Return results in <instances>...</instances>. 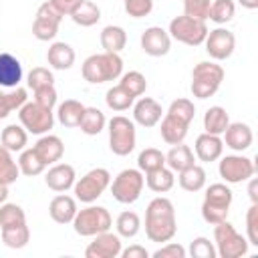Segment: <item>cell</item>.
Instances as JSON below:
<instances>
[{
  "mask_svg": "<svg viewBox=\"0 0 258 258\" xmlns=\"http://www.w3.org/2000/svg\"><path fill=\"white\" fill-rule=\"evenodd\" d=\"M177 232L175 222V208L171 200L159 196L149 202L145 210V236L151 242H169Z\"/></svg>",
  "mask_w": 258,
  "mask_h": 258,
  "instance_id": "obj_1",
  "label": "cell"
},
{
  "mask_svg": "<svg viewBox=\"0 0 258 258\" xmlns=\"http://www.w3.org/2000/svg\"><path fill=\"white\" fill-rule=\"evenodd\" d=\"M81 73H83V79L91 85L109 83L123 75V58L119 56V52L103 50L99 54H91L89 58H85Z\"/></svg>",
  "mask_w": 258,
  "mask_h": 258,
  "instance_id": "obj_2",
  "label": "cell"
},
{
  "mask_svg": "<svg viewBox=\"0 0 258 258\" xmlns=\"http://www.w3.org/2000/svg\"><path fill=\"white\" fill-rule=\"evenodd\" d=\"M232 198H234L232 189L226 183H212L206 189V196L202 202V218L212 226L228 220Z\"/></svg>",
  "mask_w": 258,
  "mask_h": 258,
  "instance_id": "obj_3",
  "label": "cell"
},
{
  "mask_svg": "<svg viewBox=\"0 0 258 258\" xmlns=\"http://www.w3.org/2000/svg\"><path fill=\"white\" fill-rule=\"evenodd\" d=\"M224 81V69L216 62H198L191 71V95L196 99H208L216 95Z\"/></svg>",
  "mask_w": 258,
  "mask_h": 258,
  "instance_id": "obj_4",
  "label": "cell"
},
{
  "mask_svg": "<svg viewBox=\"0 0 258 258\" xmlns=\"http://www.w3.org/2000/svg\"><path fill=\"white\" fill-rule=\"evenodd\" d=\"M169 36L181 44H187V46H200L206 36H208V24L206 20H200V18H191L187 14H181V16H175L171 22H169V28H167Z\"/></svg>",
  "mask_w": 258,
  "mask_h": 258,
  "instance_id": "obj_5",
  "label": "cell"
},
{
  "mask_svg": "<svg viewBox=\"0 0 258 258\" xmlns=\"http://www.w3.org/2000/svg\"><path fill=\"white\" fill-rule=\"evenodd\" d=\"M73 228L79 236H95L101 232H107L113 224L111 214L103 206H87L83 210H77V216L73 218Z\"/></svg>",
  "mask_w": 258,
  "mask_h": 258,
  "instance_id": "obj_6",
  "label": "cell"
},
{
  "mask_svg": "<svg viewBox=\"0 0 258 258\" xmlns=\"http://www.w3.org/2000/svg\"><path fill=\"white\" fill-rule=\"evenodd\" d=\"M214 242L216 254L222 258H240L248 252V240L242 234H238L228 220L214 226Z\"/></svg>",
  "mask_w": 258,
  "mask_h": 258,
  "instance_id": "obj_7",
  "label": "cell"
},
{
  "mask_svg": "<svg viewBox=\"0 0 258 258\" xmlns=\"http://www.w3.org/2000/svg\"><path fill=\"white\" fill-rule=\"evenodd\" d=\"M135 141H137L135 123L123 115H115L109 121V149L115 155L125 157L135 149Z\"/></svg>",
  "mask_w": 258,
  "mask_h": 258,
  "instance_id": "obj_8",
  "label": "cell"
},
{
  "mask_svg": "<svg viewBox=\"0 0 258 258\" xmlns=\"http://www.w3.org/2000/svg\"><path fill=\"white\" fill-rule=\"evenodd\" d=\"M111 183V173L105 167H95L87 171L79 181H75V198L83 204H93L97 198L103 196V191Z\"/></svg>",
  "mask_w": 258,
  "mask_h": 258,
  "instance_id": "obj_9",
  "label": "cell"
},
{
  "mask_svg": "<svg viewBox=\"0 0 258 258\" xmlns=\"http://www.w3.org/2000/svg\"><path fill=\"white\" fill-rule=\"evenodd\" d=\"M18 119H20V125L28 133H34V135H44L54 125V113H52V109L40 107L36 101H26L18 109Z\"/></svg>",
  "mask_w": 258,
  "mask_h": 258,
  "instance_id": "obj_10",
  "label": "cell"
},
{
  "mask_svg": "<svg viewBox=\"0 0 258 258\" xmlns=\"http://www.w3.org/2000/svg\"><path fill=\"white\" fill-rule=\"evenodd\" d=\"M111 185V194L119 204H133L139 200L143 185H145V177L141 173V169H123L121 173H117V177L113 179Z\"/></svg>",
  "mask_w": 258,
  "mask_h": 258,
  "instance_id": "obj_11",
  "label": "cell"
},
{
  "mask_svg": "<svg viewBox=\"0 0 258 258\" xmlns=\"http://www.w3.org/2000/svg\"><path fill=\"white\" fill-rule=\"evenodd\" d=\"M218 171H220V177L226 183H242V181H248L254 175L256 165L250 157L226 155V157H222V161L218 165Z\"/></svg>",
  "mask_w": 258,
  "mask_h": 258,
  "instance_id": "obj_12",
  "label": "cell"
},
{
  "mask_svg": "<svg viewBox=\"0 0 258 258\" xmlns=\"http://www.w3.org/2000/svg\"><path fill=\"white\" fill-rule=\"evenodd\" d=\"M60 20H62V14L50 2H44L36 10L34 22H32V34L38 40H52L58 32Z\"/></svg>",
  "mask_w": 258,
  "mask_h": 258,
  "instance_id": "obj_13",
  "label": "cell"
},
{
  "mask_svg": "<svg viewBox=\"0 0 258 258\" xmlns=\"http://www.w3.org/2000/svg\"><path fill=\"white\" fill-rule=\"evenodd\" d=\"M204 42H206V52L214 60H226V58H230L232 52H234V48H236V36L228 28L210 30Z\"/></svg>",
  "mask_w": 258,
  "mask_h": 258,
  "instance_id": "obj_14",
  "label": "cell"
},
{
  "mask_svg": "<svg viewBox=\"0 0 258 258\" xmlns=\"http://www.w3.org/2000/svg\"><path fill=\"white\" fill-rule=\"evenodd\" d=\"M121 236L113 232H101L93 236V242L87 246L85 256L87 258H117L121 254Z\"/></svg>",
  "mask_w": 258,
  "mask_h": 258,
  "instance_id": "obj_15",
  "label": "cell"
},
{
  "mask_svg": "<svg viewBox=\"0 0 258 258\" xmlns=\"http://www.w3.org/2000/svg\"><path fill=\"white\" fill-rule=\"evenodd\" d=\"M141 48L149 56H163L171 48V36L161 26H149L141 34Z\"/></svg>",
  "mask_w": 258,
  "mask_h": 258,
  "instance_id": "obj_16",
  "label": "cell"
},
{
  "mask_svg": "<svg viewBox=\"0 0 258 258\" xmlns=\"http://www.w3.org/2000/svg\"><path fill=\"white\" fill-rule=\"evenodd\" d=\"M163 109L161 105L151 97H141L133 105V121L141 127H155L161 121Z\"/></svg>",
  "mask_w": 258,
  "mask_h": 258,
  "instance_id": "obj_17",
  "label": "cell"
},
{
  "mask_svg": "<svg viewBox=\"0 0 258 258\" xmlns=\"http://www.w3.org/2000/svg\"><path fill=\"white\" fill-rule=\"evenodd\" d=\"M75 167L69 165V163H52V167L46 171L44 175V181L48 185V189L60 194V191H67L75 185Z\"/></svg>",
  "mask_w": 258,
  "mask_h": 258,
  "instance_id": "obj_18",
  "label": "cell"
},
{
  "mask_svg": "<svg viewBox=\"0 0 258 258\" xmlns=\"http://www.w3.org/2000/svg\"><path fill=\"white\" fill-rule=\"evenodd\" d=\"M222 135H224L226 147H230L232 151H240V153L246 151L254 141V133H252L250 125L240 123V121L238 123H230Z\"/></svg>",
  "mask_w": 258,
  "mask_h": 258,
  "instance_id": "obj_19",
  "label": "cell"
},
{
  "mask_svg": "<svg viewBox=\"0 0 258 258\" xmlns=\"http://www.w3.org/2000/svg\"><path fill=\"white\" fill-rule=\"evenodd\" d=\"M194 147H196V157L200 161H206V163L220 159L222 153H224V141H222V137L220 135H212V133L198 135Z\"/></svg>",
  "mask_w": 258,
  "mask_h": 258,
  "instance_id": "obj_20",
  "label": "cell"
},
{
  "mask_svg": "<svg viewBox=\"0 0 258 258\" xmlns=\"http://www.w3.org/2000/svg\"><path fill=\"white\" fill-rule=\"evenodd\" d=\"M34 151L38 153V157L46 163V165H52L56 161H60L62 153H64V143L60 141V137L56 135H42L36 143H34Z\"/></svg>",
  "mask_w": 258,
  "mask_h": 258,
  "instance_id": "obj_21",
  "label": "cell"
},
{
  "mask_svg": "<svg viewBox=\"0 0 258 258\" xmlns=\"http://www.w3.org/2000/svg\"><path fill=\"white\" fill-rule=\"evenodd\" d=\"M48 214L56 224H71L77 216V200L67 194H58L50 200Z\"/></svg>",
  "mask_w": 258,
  "mask_h": 258,
  "instance_id": "obj_22",
  "label": "cell"
},
{
  "mask_svg": "<svg viewBox=\"0 0 258 258\" xmlns=\"http://www.w3.org/2000/svg\"><path fill=\"white\" fill-rule=\"evenodd\" d=\"M22 81V64L10 52H0V87L14 89Z\"/></svg>",
  "mask_w": 258,
  "mask_h": 258,
  "instance_id": "obj_23",
  "label": "cell"
},
{
  "mask_svg": "<svg viewBox=\"0 0 258 258\" xmlns=\"http://www.w3.org/2000/svg\"><path fill=\"white\" fill-rule=\"evenodd\" d=\"M187 129H189V123L165 113V117L161 119V127H159V133H161V139L169 145H177V143H183V139L187 137Z\"/></svg>",
  "mask_w": 258,
  "mask_h": 258,
  "instance_id": "obj_24",
  "label": "cell"
},
{
  "mask_svg": "<svg viewBox=\"0 0 258 258\" xmlns=\"http://www.w3.org/2000/svg\"><path fill=\"white\" fill-rule=\"evenodd\" d=\"M46 60L56 71H67L75 64V50L67 42H52L46 52Z\"/></svg>",
  "mask_w": 258,
  "mask_h": 258,
  "instance_id": "obj_25",
  "label": "cell"
},
{
  "mask_svg": "<svg viewBox=\"0 0 258 258\" xmlns=\"http://www.w3.org/2000/svg\"><path fill=\"white\" fill-rule=\"evenodd\" d=\"M196 163V155H194V151L187 147V145H183V143H177V145H173L167 153H165V165L171 169V171H183V169H187L189 165H194Z\"/></svg>",
  "mask_w": 258,
  "mask_h": 258,
  "instance_id": "obj_26",
  "label": "cell"
},
{
  "mask_svg": "<svg viewBox=\"0 0 258 258\" xmlns=\"http://www.w3.org/2000/svg\"><path fill=\"white\" fill-rule=\"evenodd\" d=\"M26 143H28V131L22 125L12 123V125L4 127L2 133H0V145L6 147L12 153L14 151H22L26 147Z\"/></svg>",
  "mask_w": 258,
  "mask_h": 258,
  "instance_id": "obj_27",
  "label": "cell"
},
{
  "mask_svg": "<svg viewBox=\"0 0 258 258\" xmlns=\"http://www.w3.org/2000/svg\"><path fill=\"white\" fill-rule=\"evenodd\" d=\"M83 113H85V105L81 101H77V99H67L56 109V117H58L60 125L71 127V129L73 127H79Z\"/></svg>",
  "mask_w": 258,
  "mask_h": 258,
  "instance_id": "obj_28",
  "label": "cell"
},
{
  "mask_svg": "<svg viewBox=\"0 0 258 258\" xmlns=\"http://www.w3.org/2000/svg\"><path fill=\"white\" fill-rule=\"evenodd\" d=\"M99 40H101V46H103L105 52H121L127 44V32L121 26L109 24L101 30Z\"/></svg>",
  "mask_w": 258,
  "mask_h": 258,
  "instance_id": "obj_29",
  "label": "cell"
},
{
  "mask_svg": "<svg viewBox=\"0 0 258 258\" xmlns=\"http://www.w3.org/2000/svg\"><path fill=\"white\" fill-rule=\"evenodd\" d=\"M145 183L151 191L155 194H165L173 187L175 183V177H173V171L169 167H159V169H153V171H147L145 173Z\"/></svg>",
  "mask_w": 258,
  "mask_h": 258,
  "instance_id": "obj_30",
  "label": "cell"
},
{
  "mask_svg": "<svg viewBox=\"0 0 258 258\" xmlns=\"http://www.w3.org/2000/svg\"><path fill=\"white\" fill-rule=\"evenodd\" d=\"M228 125H230V117H228L224 107L214 105V107H210L206 111V115H204V129H206V133L222 135Z\"/></svg>",
  "mask_w": 258,
  "mask_h": 258,
  "instance_id": "obj_31",
  "label": "cell"
},
{
  "mask_svg": "<svg viewBox=\"0 0 258 258\" xmlns=\"http://www.w3.org/2000/svg\"><path fill=\"white\" fill-rule=\"evenodd\" d=\"M0 232H2V242H4L8 248H12V250L24 248V246L28 244V240H30V230H28L26 222L0 228Z\"/></svg>",
  "mask_w": 258,
  "mask_h": 258,
  "instance_id": "obj_32",
  "label": "cell"
},
{
  "mask_svg": "<svg viewBox=\"0 0 258 258\" xmlns=\"http://www.w3.org/2000/svg\"><path fill=\"white\" fill-rule=\"evenodd\" d=\"M107 125V119H105V113L97 107H85V113L81 117V131L85 135H99Z\"/></svg>",
  "mask_w": 258,
  "mask_h": 258,
  "instance_id": "obj_33",
  "label": "cell"
},
{
  "mask_svg": "<svg viewBox=\"0 0 258 258\" xmlns=\"http://www.w3.org/2000/svg\"><path fill=\"white\" fill-rule=\"evenodd\" d=\"M177 181H179V187L185 189V191H191V194L194 191H200L206 185V169L202 165H196L194 163L187 169L179 171Z\"/></svg>",
  "mask_w": 258,
  "mask_h": 258,
  "instance_id": "obj_34",
  "label": "cell"
},
{
  "mask_svg": "<svg viewBox=\"0 0 258 258\" xmlns=\"http://www.w3.org/2000/svg\"><path fill=\"white\" fill-rule=\"evenodd\" d=\"M28 101V93L22 87H14L10 93L0 91V119H6L12 111H18Z\"/></svg>",
  "mask_w": 258,
  "mask_h": 258,
  "instance_id": "obj_35",
  "label": "cell"
},
{
  "mask_svg": "<svg viewBox=\"0 0 258 258\" xmlns=\"http://www.w3.org/2000/svg\"><path fill=\"white\" fill-rule=\"evenodd\" d=\"M71 18H73L75 24L87 28V26H93V24H97V22L101 20V8H99L95 2H91V0H83V2L73 10Z\"/></svg>",
  "mask_w": 258,
  "mask_h": 258,
  "instance_id": "obj_36",
  "label": "cell"
},
{
  "mask_svg": "<svg viewBox=\"0 0 258 258\" xmlns=\"http://www.w3.org/2000/svg\"><path fill=\"white\" fill-rule=\"evenodd\" d=\"M46 163L38 157V153L34 151V147L30 149H22L20 157H18V169L20 173H24L26 177H34V175H40L44 171Z\"/></svg>",
  "mask_w": 258,
  "mask_h": 258,
  "instance_id": "obj_37",
  "label": "cell"
},
{
  "mask_svg": "<svg viewBox=\"0 0 258 258\" xmlns=\"http://www.w3.org/2000/svg\"><path fill=\"white\" fill-rule=\"evenodd\" d=\"M115 228H117V234L121 238H133L139 234L141 230V220L135 212L131 210H125L117 216V222H115Z\"/></svg>",
  "mask_w": 258,
  "mask_h": 258,
  "instance_id": "obj_38",
  "label": "cell"
},
{
  "mask_svg": "<svg viewBox=\"0 0 258 258\" xmlns=\"http://www.w3.org/2000/svg\"><path fill=\"white\" fill-rule=\"evenodd\" d=\"M18 175H20V169L12 157V151H8L6 147L0 145V181L10 185L18 179Z\"/></svg>",
  "mask_w": 258,
  "mask_h": 258,
  "instance_id": "obj_39",
  "label": "cell"
},
{
  "mask_svg": "<svg viewBox=\"0 0 258 258\" xmlns=\"http://www.w3.org/2000/svg\"><path fill=\"white\" fill-rule=\"evenodd\" d=\"M133 97L121 87V85H115V87H111L109 91H107V95H105V103H107V107L109 109H113V111H127L131 105H133Z\"/></svg>",
  "mask_w": 258,
  "mask_h": 258,
  "instance_id": "obj_40",
  "label": "cell"
},
{
  "mask_svg": "<svg viewBox=\"0 0 258 258\" xmlns=\"http://www.w3.org/2000/svg\"><path fill=\"white\" fill-rule=\"evenodd\" d=\"M236 14V4L232 0H214L210 4V14L208 18L216 24H226L234 18Z\"/></svg>",
  "mask_w": 258,
  "mask_h": 258,
  "instance_id": "obj_41",
  "label": "cell"
},
{
  "mask_svg": "<svg viewBox=\"0 0 258 258\" xmlns=\"http://www.w3.org/2000/svg\"><path fill=\"white\" fill-rule=\"evenodd\" d=\"M119 85H121L133 99L141 97V95L145 93V89H147V81H145V77H143L139 71H129V73L121 75Z\"/></svg>",
  "mask_w": 258,
  "mask_h": 258,
  "instance_id": "obj_42",
  "label": "cell"
},
{
  "mask_svg": "<svg viewBox=\"0 0 258 258\" xmlns=\"http://www.w3.org/2000/svg\"><path fill=\"white\" fill-rule=\"evenodd\" d=\"M137 165H139V169L145 171V173H147V171H153V169H159V167L165 165V153H161V151L155 149V147H147V149H143V151L139 153Z\"/></svg>",
  "mask_w": 258,
  "mask_h": 258,
  "instance_id": "obj_43",
  "label": "cell"
},
{
  "mask_svg": "<svg viewBox=\"0 0 258 258\" xmlns=\"http://www.w3.org/2000/svg\"><path fill=\"white\" fill-rule=\"evenodd\" d=\"M26 222V214L18 204H0V228Z\"/></svg>",
  "mask_w": 258,
  "mask_h": 258,
  "instance_id": "obj_44",
  "label": "cell"
},
{
  "mask_svg": "<svg viewBox=\"0 0 258 258\" xmlns=\"http://www.w3.org/2000/svg\"><path fill=\"white\" fill-rule=\"evenodd\" d=\"M167 113L177 117V119H181V121H185V123H191V119L196 115V107H194V103L189 99H175V101H171Z\"/></svg>",
  "mask_w": 258,
  "mask_h": 258,
  "instance_id": "obj_45",
  "label": "cell"
},
{
  "mask_svg": "<svg viewBox=\"0 0 258 258\" xmlns=\"http://www.w3.org/2000/svg\"><path fill=\"white\" fill-rule=\"evenodd\" d=\"M26 83H28V89L36 91V89H40V87L54 85V77H52V73H50L48 69H44V67H34V69L28 73Z\"/></svg>",
  "mask_w": 258,
  "mask_h": 258,
  "instance_id": "obj_46",
  "label": "cell"
},
{
  "mask_svg": "<svg viewBox=\"0 0 258 258\" xmlns=\"http://www.w3.org/2000/svg\"><path fill=\"white\" fill-rule=\"evenodd\" d=\"M189 254H191L194 258H216V256H218V254H216V246H214L208 238H204V236L191 240V244H189Z\"/></svg>",
  "mask_w": 258,
  "mask_h": 258,
  "instance_id": "obj_47",
  "label": "cell"
},
{
  "mask_svg": "<svg viewBox=\"0 0 258 258\" xmlns=\"http://www.w3.org/2000/svg\"><path fill=\"white\" fill-rule=\"evenodd\" d=\"M212 0H183V14L200 20H208Z\"/></svg>",
  "mask_w": 258,
  "mask_h": 258,
  "instance_id": "obj_48",
  "label": "cell"
},
{
  "mask_svg": "<svg viewBox=\"0 0 258 258\" xmlns=\"http://www.w3.org/2000/svg\"><path fill=\"white\" fill-rule=\"evenodd\" d=\"M246 236L248 244L258 248V204H252L246 212Z\"/></svg>",
  "mask_w": 258,
  "mask_h": 258,
  "instance_id": "obj_49",
  "label": "cell"
},
{
  "mask_svg": "<svg viewBox=\"0 0 258 258\" xmlns=\"http://www.w3.org/2000/svg\"><path fill=\"white\" fill-rule=\"evenodd\" d=\"M123 6L131 18H143L153 10V0H123Z\"/></svg>",
  "mask_w": 258,
  "mask_h": 258,
  "instance_id": "obj_50",
  "label": "cell"
},
{
  "mask_svg": "<svg viewBox=\"0 0 258 258\" xmlns=\"http://www.w3.org/2000/svg\"><path fill=\"white\" fill-rule=\"evenodd\" d=\"M34 101L40 105V107H46V109H52L56 105V89L54 85H46V87H40L34 91Z\"/></svg>",
  "mask_w": 258,
  "mask_h": 258,
  "instance_id": "obj_51",
  "label": "cell"
},
{
  "mask_svg": "<svg viewBox=\"0 0 258 258\" xmlns=\"http://www.w3.org/2000/svg\"><path fill=\"white\" fill-rule=\"evenodd\" d=\"M185 248L177 242H165V246H161L159 250L153 252V258H185Z\"/></svg>",
  "mask_w": 258,
  "mask_h": 258,
  "instance_id": "obj_52",
  "label": "cell"
},
{
  "mask_svg": "<svg viewBox=\"0 0 258 258\" xmlns=\"http://www.w3.org/2000/svg\"><path fill=\"white\" fill-rule=\"evenodd\" d=\"M62 16H71L73 14V10L83 2V0H48Z\"/></svg>",
  "mask_w": 258,
  "mask_h": 258,
  "instance_id": "obj_53",
  "label": "cell"
},
{
  "mask_svg": "<svg viewBox=\"0 0 258 258\" xmlns=\"http://www.w3.org/2000/svg\"><path fill=\"white\" fill-rule=\"evenodd\" d=\"M119 256H123V258H147V256H149V252H147L143 246H139V244H131L129 248L121 250V254H119Z\"/></svg>",
  "mask_w": 258,
  "mask_h": 258,
  "instance_id": "obj_54",
  "label": "cell"
},
{
  "mask_svg": "<svg viewBox=\"0 0 258 258\" xmlns=\"http://www.w3.org/2000/svg\"><path fill=\"white\" fill-rule=\"evenodd\" d=\"M248 196L252 200V204H258V181L254 177H250V183H248Z\"/></svg>",
  "mask_w": 258,
  "mask_h": 258,
  "instance_id": "obj_55",
  "label": "cell"
},
{
  "mask_svg": "<svg viewBox=\"0 0 258 258\" xmlns=\"http://www.w3.org/2000/svg\"><path fill=\"white\" fill-rule=\"evenodd\" d=\"M244 8H248V10H256L258 8V0H238Z\"/></svg>",
  "mask_w": 258,
  "mask_h": 258,
  "instance_id": "obj_56",
  "label": "cell"
},
{
  "mask_svg": "<svg viewBox=\"0 0 258 258\" xmlns=\"http://www.w3.org/2000/svg\"><path fill=\"white\" fill-rule=\"evenodd\" d=\"M8 194H10V191H8V185L0 181V204H4V202L8 200Z\"/></svg>",
  "mask_w": 258,
  "mask_h": 258,
  "instance_id": "obj_57",
  "label": "cell"
}]
</instances>
